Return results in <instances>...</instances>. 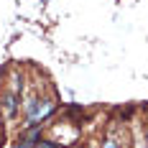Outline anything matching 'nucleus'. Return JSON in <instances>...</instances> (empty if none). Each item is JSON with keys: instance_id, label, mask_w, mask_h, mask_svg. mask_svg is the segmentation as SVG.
I'll return each instance as SVG.
<instances>
[{"instance_id": "20e7f679", "label": "nucleus", "mask_w": 148, "mask_h": 148, "mask_svg": "<svg viewBox=\"0 0 148 148\" xmlns=\"http://www.w3.org/2000/svg\"><path fill=\"white\" fill-rule=\"evenodd\" d=\"M102 148H118V143H115L112 138H107V140H105V143H102Z\"/></svg>"}, {"instance_id": "7ed1b4c3", "label": "nucleus", "mask_w": 148, "mask_h": 148, "mask_svg": "<svg viewBox=\"0 0 148 148\" xmlns=\"http://www.w3.org/2000/svg\"><path fill=\"white\" fill-rule=\"evenodd\" d=\"M36 148H59V146H56V143H51V140H41Z\"/></svg>"}, {"instance_id": "f257e3e1", "label": "nucleus", "mask_w": 148, "mask_h": 148, "mask_svg": "<svg viewBox=\"0 0 148 148\" xmlns=\"http://www.w3.org/2000/svg\"><path fill=\"white\" fill-rule=\"evenodd\" d=\"M54 107H56V105L51 102V100H31L28 102V112H26V125L33 128V125L44 123V120L54 112Z\"/></svg>"}, {"instance_id": "f03ea898", "label": "nucleus", "mask_w": 148, "mask_h": 148, "mask_svg": "<svg viewBox=\"0 0 148 148\" xmlns=\"http://www.w3.org/2000/svg\"><path fill=\"white\" fill-rule=\"evenodd\" d=\"M3 105H5V112H8L10 118H15V112H18V95H15V92H8L5 100H3Z\"/></svg>"}, {"instance_id": "39448f33", "label": "nucleus", "mask_w": 148, "mask_h": 148, "mask_svg": "<svg viewBox=\"0 0 148 148\" xmlns=\"http://www.w3.org/2000/svg\"><path fill=\"white\" fill-rule=\"evenodd\" d=\"M0 135H3V118H0Z\"/></svg>"}]
</instances>
